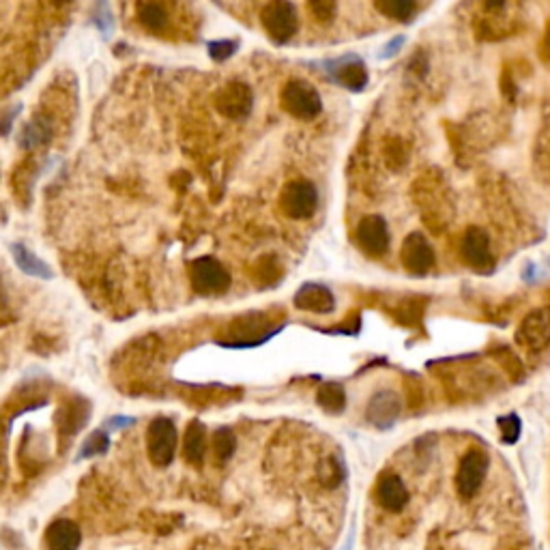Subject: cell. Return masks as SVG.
<instances>
[{"label":"cell","mask_w":550,"mask_h":550,"mask_svg":"<svg viewBox=\"0 0 550 550\" xmlns=\"http://www.w3.org/2000/svg\"><path fill=\"white\" fill-rule=\"evenodd\" d=\"M460 254H463L464 263L469 265L471 269L480 271V274H491L494 269L491 239H488L486 230H482V228L471 226L469 230L464 232L463 243H460Z\"/></svg>","instance_id":"cell-9"},{"label":"cell","mask_w":550,"mask_h":550,"mask_svg":"<svg viewBox=\"0 0 550 550\" xmlns=\"http://www.w3.org/2000/svg\"><path fill=\"white\" fill-rule=\"evenodd\" d=\"M110 441H108V435H105L104 430H97L93 432L91 437L86 438L85 446H82V452H80V458H91V455H99V454H105V449H108Z\"/></svg>","instance_id":"cell-28"},{"label":"cell","mask_w":550,"mask_h":550,"mask_svg":"<svg viewBox=\"0 0 550 550\" xmlns=\"http://www.w3.org/2000/svg\"><path fill=\"white\" fill-rule=\"evenodd\" d=\"M294 305L303 310V312L329 314L336 310V297H333V293L327 286L310 282V284H303L294 294Z\"/></svg>","instance_id":"cell-15"},{"label":"cell","mask_w":550,"mask_h":550,"mask_svg":"<svg viewBox=\"0 0 550 550\" xmlns=\"http://www.w3.org/2000/svg\"><path fill=\"white\" fill-rule=\"evenodd\" d=\"M374 7L383 15L398 22H409L418 11V5L410 3V0H379V3H374Z\"/></svg>","instance_id":"cell-24"},{"label":"cell","mask_w":550,"mask_h":550,"mask_svg":"<svg viewBox=\"0 0 550 550\" xmlns=\"http://www.w3.org/2000/svg\"><path fill=\"white\" fill-rule=\"evenodd\" d=\"M80 540V527L74 520H54L46 531V544L50 550H77Z\"/></svg>","instance_id":"cell-17"},{"label":"cell","mask_w":550,"mask_h":550,"mask_svg":"<svg viewBox=\"0 0 550 550\" xmlns=\"http://www.w3.org/2000/svg\"><path fill=\"white\" fill-rule=\"evenodd\" d=\"M329 67L333 80L348 88V91L359 93L368 86V71H365V65L357 57H344Z\"/></svg>","instance_id":"cell-16"},{"label":"cell","mask_w":550,"mask_h":550,"mask_svg":"<svg viewBox=\"0 0 550 550\" xmlns=\"http://www.w3.org/2000/svg\"><path fill=\"white\" fill-rule=\"evenodd\" d=\"M230 336L224 340L226 347H257L269 340L277 329H271L269 319L265 314H246L230 325Z\"/></svg>","instance_id":"cell-8"},{"label":"cell","mask_w":550,"mask_h":550,"mask_svg":"<svg viewBox=\"0 0 550 550\" xmlns=\"http://www.w3.org/2000/svg\"><path fill=\"white\" fill-rule=\"evenodd\" d=\"M254 105V93L246 82H228L215 95V108L230 121H246Z\"/></svg>","instance_id":"cell-7"},{"label":"cell","mask_w":550,"mask_h":550,"mask_svg":"<svg viewBox=\"0 0 550 550\" xmlns=\"http://www.w3.org/2000/svg\"><path fill=\"white\" fill-rule=\"evenodd\" d=\"M355 239H357L359 248L364 249L368 257H385L389 249V228L387 221L381 218V215H368L357 224V230H355Z\"/></svg>","instance_id":"cell-11"},{"label":"cell","mask_w":550,"mask_h":550,"mask_svg":"<svg viewBox=\"0 0 550 550\" xmlns=\"http://www.w3.org/2000/svg\"><path fill=\"white\" fill-rule=\"evenodd\" d=\"M204 452H207V428L200 421H192L183 437V455L194 466L203 464Z\"/></svg>","instance_id":"cell-20"},{"label":"cell","mask_w":550,"mask_h":550,"mask_svg":"<svg viewBox=\"0 0 550 550\" xmlns=\"http://www.w3.org/2000/svg\"><path fill=\"white\" fill-rule=\"evenodd\" d=\"M133 424V419H130V418H114V419H110L108 421V426L113 428H125V426H131Z\"/></svg>","instance_id":"cell-34"},{"label":"cell","mask_w":550,"mask_h":550,"mask_svg":"<svg viewBox=\"0 0 550 550\" xmlns=\"http://www.w3.org/2000/svg\"><path fill=\"white\" fill-rule=\"evenodd\" d=\"M316 402L320 409H325L327 413L338 415L347 409V392L340 383H323L316 393Z\"/></svg>","instance_id":"cell-22"},{"label":"cell","mask_w":550,"mask_h":550,"mask_svg":"<svg viewBox=\"0 0 550 550\" xmlns=\"http://www.w3.org/2000/svg\"><path fill=\"white\" fill-rule=\"evenodd\" d=\"M237 449V437L230 428H220L215 430L213 435V454L218 455L220 463H226V460L232 458Z\"/></svg>","instance_id":"cell-25"},{"label":"cell","mask_w":550,"mask_h":550,"mask_svg":"<svg viewBox=\"0 0 550 550\" xmlns=\"http://www.w3.org/2000/svg\"><path fill=\"white\" fill-rule=\"evenodd\" d=\"M88 407L86 400L74 398L71 402H67L63 409L59 410V430L60 435L65 437H74L76 432H80V428L86 424L88 419Z\"/></svg>","instance_id":"cell-18"},{"label":"cell","mask_w":550,"mask_h":550,"mask_svg":"<svg viewBox=\"0 0 550 550\" xmlns=\"http://www.w3.org/2000/svg\"><path fill=\"white\" fill-rule=\"evenodd\" d=\"M237 48H239V41H230V39H226V41H211L209 54H211V59L221 63V60L230 59L232 54L237 52Z\"/></svg>","instance_id":"cell-29"},{"label":"cell","mask_w":550,"mask_h":550,"mask_svg":"<svg viewBox=\"0 0 550 550\" xmlns=\"http://www.w3.org/2000/svg\"><path fill=\"white\" fill-rule=\"evenodd\" d=\"M488 466H491V460H488L486 452H482V449H469L463 455L458 464V473H455V486H458L460 497L473 499L480 492L486 480Z\"/></svg>","instance_id":"cell-6"},{"label":"cell","mask_w":550,"mask_h":550,"mask_svg":"<svg viewBox=\"0 0 550 550\" xmlns=\"http://www.w3.org/2000/svg\"><path fill=\"white\" fill-rule=\"evenodd\" d=\"M11 319H14V316H11V308H9V303H7V297H5L3 286H0V327L7 325Z\"/></svg>","instance_id":"cell-32"},{"label":"cell","mask_w":550,"mask_h":550,"mask_svg":"<svg viewBox=\"0 0 550 550\" xmlns=\"http://www.w3.org/2000/svg\"><path fill=\"white\" fill-rule=\"evenodd\" d=\"M11 252H14L15 265H18L26 275L46 277V280H50V277H52V269H50V266L43 263V260H39L35 254L31 252L29 248H24V246H20V243H15V246H11Z\"/></svg>","instance_id":"cell-21"},{"label":"cell","mask_w":550,"mask_h":550,"mask_svg":"<svg viewBox=\"0 0 550 550\" xmlns=\"http://www.w3.org/2000/svg\"><path fill=\"white\" fill-rule=\"evenodd\" d=\"M54 136V123L48 116H32L29 123L24 125V130L20 133V147L22 149H39L43 144H48Z\"/></svg>","instance_id":"cell-19"},{"label":"cell","mask_w":550,"mask_h":550,"mask_svg":"<svg viewBox=\"0 0 550 550\" xmlns=\"http://www.w3.org/2000/svg\"><path fill=\"white\" fill-rule=\"evenodd\" d=\"M376 501L383 509H387V512H402L404 508H407L410 494L407 484L402 482V477L396 473H385L379 480V484H376Z\"/></svg>","instance_id":"cell-14"},{"label":"cell","mask_w":550,"mask_h":550,"mask_svg":"<svg viewBox=\"0 0 550 550\" xmlns=\"http://www.w3.org/2000/svg\"><path fill=\"white\" fill-rule=\"evenodd\" d=\"M257 282L260 286H274L277 280L282 277L280 265H277L275 258H263L257 266Z\"/></svg>","instance_id":"cell-26"},{"label":"cell","mask_w":550,"mask_h":550,"mask_svg":"<svg viewBox=\"0 0 550 550\" xmlns=\"http://www.w3.org/2000/svg\"><path fill=\"white\" fill-rule=\"evenodd\" d=\"M402 43H404V37H398V39H393V41H392V43H389V46L385 48V54H383V57H385V59H389V57H393V54H396V52H398V50H400V46H402Z\"/></svg>","instance_id":"cell-33"},{"label":"cell","mask_w":550,"mask_h":550,"mask_svg":"<svg viewBox=\"0 0 550 550\" xmlns=\"http://www.w3.org/2000/svg\"><path fill=\"white\" fill-rule=\"evenodd\" d=\"M400 260H402L404 269L410 275L424 277L435 266V249L421 232H413V235L404 239L402 249H400Z\"/></svg>","instance_id":"cell-10"},{"label":"cell","mask_w":550,"mask_h":550,"mask_svg":"<svg viewBox=\"0 0 550 550\" xmlns=\"http://www.w3.org/2000/svg\"><path fill=\"white\" fill-rule=\"evenodd\" d=\"M516 340L529 351L546 348L550 344V308L533 310L531 314H527L516 331Z\"/></svg>","instance_id":"cell-12"},{"label":"cell","mask_w":550,"mask_h":550,"mask_svg":"<svg viewBox=\"0 0 550 550\" xmlns=\"http://www.w3.org/2000/svg\"><path fill=\"white\" fill-rule=\"evenodd\" d=\"M263 18V26L266 35L271 37V41L282 46L288 43L291 39L297 35L299 29V15L294 5L284 3V0H277V3H269L260 14Z\"/></svg>","instance_id":"cell-3"},{"label":"cell","mask_w":550,"mask_h":550,"mask_svg":"<svg viewBox=\"0 0 550 550\" xmlns=\"http://www.w3.org/2000/svg\"><path fill=\"white\" fill-rule=\"evenodd\" d=\"M280 207L286 218L291 220H308L319 209V192L314 183L297 179L291 181L280 194Z\"/></svg>","instance_id":"cell-2"},{"label":"cell","mask_w":550,"mask_h":550,"mask_svg":"<svg viewBox=\"0 0 550 550\" xmlns=\"http://www.w3.org/2000/svg\"><path fill=\"white\" fill-rule=\"evenodd\" d=\"M282 108L294 119L302 121H312L320 114L323 110V99H320L319 91L303 80H291L288 85L282 88L280 95Z\"/></svg>","instance_id":"cell-1"},{"label":"cell","mask_w":550,"mask_h":550,"mask_svg":"<svg viewBox=\"0 0 550 550\" xmlns=\"http://www.w3.org/2000/svg\"><path fill=\"white\" fill-rule=\"evenodd\" d=\"M342 475H344V473H342V466L338 464L333 458H329L323 466H320V480H323L327 486L340 484Z\"/></svg>","instance_id":"cell-30"},{"label":"cell","mask_w":550,"mask_h":550,"mask_svg":"<svg viewBox=\"0 0 550 550\" xmlns=\"http://www.w3.org/2000/svg\"><path fill=\"white\" fill-rule=\"evenodd\" d=\"M499 428H501V438L503 443H508V446H514L516 441L520 438V418L516 413H509V415H503V418L497 419Z\"/></svg>","instance_id":"cell-27"},{"label":"cell","mask_w":550,"mask_h":550,"mask_svg":"<svg viewBox=\"0 0 550 550\" xmlns=\"http://www.w3.org/2000/svg\"><path fill=\"white\" fill-rule=\"evenodd\" d=\"M308 9L312 11L314 18L319 22H331L333 15H336V11H338V5L327 3V0H319V3H310Z\"/></svg>","instance_id":"cell-31"},{"label":"cell","mask_w":550,"mask_h":550,"mask_svg":"<svg viewBox=\"0 0 550 550\" xmlns=\"http://www.w3.org/2000/svg\"><path fill=\"white\" fill-rule=\"evenodd\" d=\"M400 409H402V402H400V396L396 392H379L372 396L368 402V409H365V418L374 428L379 430H389L396 419L400 418Z\"/></svg>","instance_id":"cell-13"},{"label":"cell","mask_w":550,"mask_h":550,"mask_svg":"<svg viewBox=\"0 0 550 550\" xmlns=\"http://www.w3.org/2000/svg\"><path fill=\"white\" fill-rule=\"evenodd\" d=\"M136 14L138 20L144 29L159 32L168 26V11H166L164 5L158 3H138L136 5Z\"/></svg>","instance_id":"cell-23"},{"label":"cell","mask_w":550,"mask_h":550,"mask_svg":"<svg viewBox=\"0 0 550 550\" xmlns=\"http://www.w3.org/2000/svg\"><path fill=\"white\" fill-rule=\"evenodd\" d=\"M179 435L168 418H155L147 430L149 458L155 466H168L175 460Z\"/></svg>","instance_id":"cell-4"},{"label":"cell","mask_w":550,"mask_h":550,"mask_svg":"<svg viewBox=\"0 0 550 550\" xmlns=\"http://www.w3.org/2000/svg\"><path fill=\"white\" fill-rule=\"evenodd\" d=\"M190 280L194 291L204 294V297L226 293L228 286H230V275H228L224 265L211 257L194 260L190 265Z\"/></svg>","instance_id":"cell-5"}]
</instances>
